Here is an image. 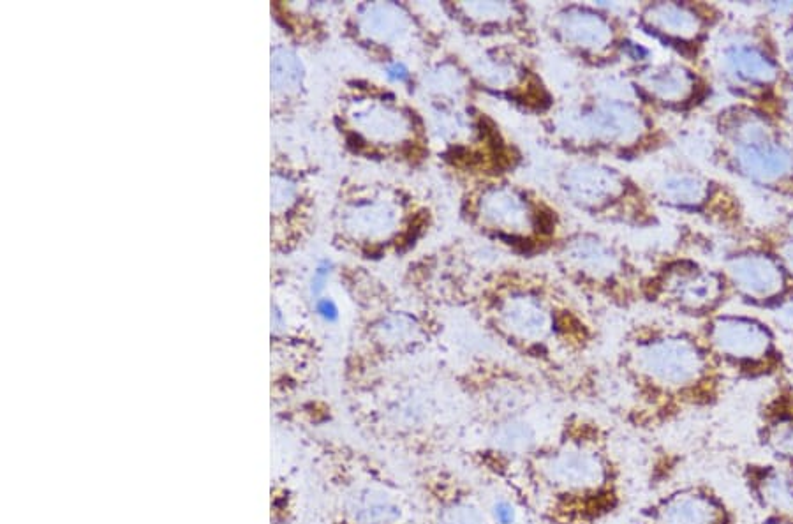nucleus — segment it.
<instances>
[{
    "label": "nucleus",
    "mask_w": 793,
    "mask_h": 524,
    "mask_svg": "<svg viewBox=\"0 0 793 524\" xmlns=\"http://www.w3.org/2000/svg\"><path fill=\"white\" fill-rule=\"evenodd\" d=\"M781 258L785 262L786 269L793 274V242H790L786 248L781 249Z\"/></svg>",
    "instance_id": "e433bc0d"
},
{
    "label": "nucleus",
    "mask_w": 793,
    "mask_h": 524,
    "mask_svg": "<svg viewBox=\"0 0 793 524\" xmlns=\"http://www.w3.org/2000/svg\"><path fill=\"white\" fill-rule=\"evenodd\" d=\"M721 369L746 378L776 375L783 366L776 337L758 320L746 316H711L698 332Z\"/></svg>",
    "instance_id": "aec40b11"
},
{
    "label": "nucleus",
    "mask_w": 793,
    "mask_h": 524,
    "mask_svg": "<svg viewBox=\"0 0 793 524\" xmlns=\"http://www.w3.org/2000/svg\"><path fill=\"white\" fill-rule=\"evenodd\" d=\"M365 309L362 346L351 359V373L365 380L397 360L430 352L445 334L441 311L408 293L399 297L372 279L353 281Z\"/></svg>",
    "instance_id": "9d476101"
},
{
    "label": "nucleus",
    "mask_w": 793,
    "mask_h": 524,
    "mask_svg": "<svg viewBox=\"0 0 793 524\" xmlns=\"http://www.w3.org/2000/svg\"><path fill=\"white\" fill-rule=\"evenodd\" d=\"M469 68L478 94L540 120L556 108V92L536 53L515 43H490L471 55Z\"/></svg>",
    "instance_id": "f3484780"
},
{
    "label": "nucleus",
    "mask_w": 793,
    "mask_h": 524,
    "mask_svg": "<svg viewBox=\"0 0 793 524\" xmlns=\"http://www.w3.org/2000/svg\"><path fill=\"white\" fill-rule=\"evenodd\" d=\"M734 161L749 179L769 186L793 177V149L776 138L753 145H735Z\"/></svg>",
    "instance_id": "cd10ccee"
},
{
    "label": "nucleus",
    "mask_w": 793,
    "mask_h": 524,
    "mask_svg": "<svg viewBox=\"0 0 793 524\" xmlns=\"http://www.w3.org/2000/svg\"><path fill=\"white\" fill-rule=\"evenodd\" d=\"M543 142L568 159H642L670 145L667 129L635 96L589 92L538 120Z\"/></svg>",
    "instance_id": "39448f33"
},
{
    "label": "nucleus",
    "mask_w": 793,
    "mask_h": 524,
    "mask_svg": "<svg viewBox=\"0 0 793 524\" xmlns=\"http://www.w3.org/2000/svg\"><path fill=\"white\" fill-rule=\"evenodd\" d=\"M540 25L559 52L589 71L614 68L633 45L623 18L600 4L559 2L543 13Z\"/></svg>",
    "instance_id": "4468645a"
},
{
    "label": "nucleus",
    "mask_w": 793,
    "mask_h": 524,
    "mask_svg": "<svg viewBox=\"0 0 793 524\" xmlns=\"http://www.w3.org/2000/svg\"><path fill=\"white\" fill-rule=\"evenodd\" d=\"M651 191L660 207L697 216L714 214L721 195L719 184L690 168L668 170L656 180Z\"/></svg>",
    "instance_id": "a878e982"
},
{
    "label": "nucleus",
    "mask_w": 793,
    "mask_h": 524,
    "mask_svg": "<svg viewBox=\"0 0 793 524\" xmlns=\"http://www.w3.org/2000/svg\"><path fill=\"white\" fill-rule=\"evenodd\" d=\"M557 195L601 225L649 230L660 225L651 188L603 159H566L554 173Z\"/></svg>",
    "instance_id": "f8f14e48"
},
{
    "label": "nucleus",
    "mask_w": 793,
    "mask_h": 524,
    "mask_svg": "<svg viewBox=\"0 0 793 524\" xmlns=\"http://www.w3.org/2000/svg\"><path fill=\"white\" fill-rule=\"evenodd\" d=\"M462 225L520 262L554 253L568 232L559 203L513 177L457 184Z\"/></svg>",
    "instance_id": "423d86ee"
},
{
    "label": "nucleus",
    "mask_w": 793,
    "mask_h": 524,
    "mask_svg": "<svg viewBox=\"0 0 793 524\" xmlns=\"http://www.w3.org/2000/svg\"><path fill=\"white\" fill-rule=\"evenodd\" d=\"M349 34L385 68L418 59L425 64L446 50L445 32L408 2H365L349 18Z\"/></svg>",
    "instance_id": "2eb2a0df"
},
{
    "label": "nucleus",
    "mask_w": 793,
    "mask_h": 524,
    "mask_svg": "<svg viewBox=\"0 0 793 524\" xmlns=\"http://www.w3.org/2000/svg\"><path fill=\"white\" fill-rule=\"evenodd\" d=\"M790 73H792L793 75V55H792V59H790Z\"/></svg>",
    "instance_id": "58836bf2"
},
{
    "label": "nucleus",
    "mask_w": 793,
    "mask_h": 524,
    "mask_svg": "<svg viewBox=\"0 0 793 524\" xmlns=\"http://www.w3.org/2000/svg\"><path fill=\"white\" fill-rule=\"evenodd\" d=\"M418 524H497L466 475L443 461L416 466Z\"/></svg>",
    "instance_id": "412c9836"
},
{
    "label": "nucleus",
    "mask_w": 793,
    "mask_h": 524,
    "mask_svg": "<svg viewBox=\"0 0 793 524\" xmlns=\"http://www.w3.org/2000/svg\"><path fill=\"white\" fill-rule=\"evenodd\" d=\"M725 295V277L688 258H667L645 272V302L688 318H711Z\"/></svg>",
    "instance_id": "6ab92c4d"
},
{
    "label": "nucleus",
    "mask_w": 793,
    "mask_h": 524,
    "mask_svg": "<svg viewBox=\"0 0 793 524\" xmlns=\"http://www.w3.org/2000/svg\"><path fill=\"white\" fill-rule=\"evenodd\" d=\"M760 524H793V512H772V514H765Z\"/></svg>",
    "instance_id": "72a5a7b5"
},
{
    "label": "nucleus",
    "mask_w": 793,
    "mask_h": 524,
    "mask_svg": "<svg viewBox=\"0 0 793 524\" xmlns=\"http://www.w3.org/2000/svg\"><path fill=\"white\" fill-rule=\"evenodd\" d=\"M788 473H790V487H792V496H793V466L788 468Z\"/></svg>",
    "instance_id": "4c0bfd02"
},
{
    "label": "nucleus",
    "mask_w": 793,
    "mask_h": 524,
    "mask_svg": "<svg viewBox=\"0 0 793 524\" xmlns=\"http://www.w3.org/2000/svg\"><path fill=\"white\" fill-rule=\"evenodd\" d=\"M367 420L376 435L420 463L441 461L455 438V422L436 387L418 378L376 383Z\"/></svg>",
    "instance_id": "9b49d317"
},
{
    "label": "nucleus",
    "mask_w": 793,
    "mask_h": 524,
    "mask_svg": "<svg viewBox=\"0 0 793 524\" xmlns=\"http://www.w3.org/2000/svg\"><path fill=\"white\" fill-rule=\"evenodd\" d=\"M341 524H418V505L392 475L348 450L332 452Z\"/></svg>",
    "instance_id": "dca6fc26"
},
{
    "label": "nucleus",
    "mask_w": 793,
    "mask_h": 524,
    "mask_svg": "<svg viewBox=\"0 0 793 524\" xmlns=\"http://www.w3.org/2000/svg\"><path fill=\"white\" fill-rule=\"evenodd\" d=\"M792 232H793V219H792Z\"/></svg>",
    "instance_id": "ea45409f"
},
{
    "label": "nucleus",
    "mask_w": 793,
    "mask_h": 524,
    "mask_svg": "<svg viewBox=\"0 0 793 524\" xmlns=\"http://www.w3.org/2000/svg\"><path fill=\"white\" fill-rule=\"evenodd\" d=\"M452 380L475 435L467 459L519 498L527 459L559 422L550 408L554 392L533 369L489 353L469 355Z\"/></svg>",
    "instance_id": "f03ea898"
},
{
    "label": "nucleus",
    "mask_w": 793,
    "mask_h": 524,
    "mask_svg": "<svg viewBox=\"0 0 793 524\" xmlns=\"http://www.w3.org/2000/svg\"><path fill=\"white\" fill-rule=\"evenodd\" d=\"M439 11L462 36L490 43H515L536 50L542 25L531 4L520 0H445Z\"/></svg>",
    "instance_id": "a211bd4d"
},
{
    "label": "nucleus",
    "mask_w": 793,
    "mask_h": 524,
    "mask_svg": "<svg viewBox=\"0 0 793 524\" xmlns=\"http://www.w3.org/2000/svg\"><path fill=\"white\" fill-rule=\"evenodd\" d=\"M543 524H601L623 507V468L612 431L584 412L559 417L527 459L519 498Z\"/></svg>",
    "instance_id": "7ed1b4c3"
},
{
    "label": "nucleus",
    "mask_w": 793,
    "mask_h": 524,
    "mask_svg": "<svg viewBox=\"0 0 793 524\" xmlns=\"http://www.w3.org/2000/svg\"><path fill=\"white\" fill-rule=\"evenodd\" d=\"M318 309L319 315L323 316V318H327V320H334L337 318V309H335L334 302L328 299H321L318 300Z\"/></svg>",
    "instance_id": "c9c22d12"
},
{
    "label": "nucleus",
    "mask_w": 793,
    "mask_h": 524,
    "mask_svg": "<svg viewBox=\"0 0 793 524\" xmlns=\"http://www.w3.org/2000/svg\"><path fill=\"white\" fill-rule=\"evenodd\" d=\"M774 320H776V325H778L779 329L785 330L788 334H793V300L792 302H786L783 306H779L776 315H774Z\"/></svg>",
    "instance_id": "473e14b6"
},
{
    "label": "nucleus",
    "mask_w": 793,
    "mask_h": 524,
    "mask_svg": "<svg viewBox=\"0 0 793 524\" xmlns=\"http://www.w3.org/2000/svg\"><path fill=\"white\" fill-rule=\"evenodd\" d=\"M758 440L778 465L793 466V392L779 390L765 405Z\"/></svg>",
    "instance_id": "c85d7f7f"
},
{
    "label": "nucleus",
    "mask_w": 793,
    "mask_h": 524,
    "mask_svg": "<svg viewBox=\"0 0 793 524\" xmlns=\"http://www.w3.org/2000/svg\"><path fill=\"white\" fill-rule=\"evenodd\" d=\"M712 22V8L695 2H645L637 11L638 29L686 60L700 53Z\"/></svg>",
    "instance_id": "5701e85b"
},
{
    "label": "nucleus",
    "mask_w": 793,
    "mask_h": 524,
    "mask_svg": "<svg viewBox=\"0 0 793 524\" xmlns=\"http://www.w3.org/2000/svg\"><path fill=\"white\" fill-rule=\"evenodd\" d=\"M415 92L422 94L425 105L478 103L482 98L466 57L450 50L423 64L418 71Z\"/></svg>",
    "instance_id": "393cba45"
},
{
    "label": "nucleus",
    "mask_w": 793,
    "mask_h": 524,
    "mask_svg": "<svg viewBox=\"0 0 793 524\" xmlns=\"http://www.w3.org/2000/svg\"><path fill=\"white\" fill-rule=\"evenodd\" d=\"M434 159L455 184L513 177L526 154L503 124L478 103L425 105Z\"/></svg>",
    "instance_id": "1a4fd4ad"
},
{
    "label": "nucleus",
    "mask_w": 793,
    "mask_h": 524,
    "mask_svg": "<svg viewBox=\"0 0 793 524\" xmlns=\"http://www.w3.org/2000/svg\"><path fill=\"white\" fill-rule=\"evenodd\" d=\"M727 270L732 283L751 299L778 300L788 290L785 270L772 256H735Z\"/></svg>",
    "instance_id": "bb28decb"
},
{
    "label": "nucleus",
    "mask_w": 793,
    "mask_h": 524,
    "mask_svg": "<svg viewBox=\"0 0 793 524\" xmlns=\"http://www.w3.org/2000/svg\"><path fill=\"white\" fill-rule=\"evenodd\" d=\"M744 480L749 495L765 514L772 512H793L790 473L786 466L748 465L744 470Z\"/></svg>",
    "instance_id": "c756f323"
},
{
    "label": "nucleus",
    "mask_w": 793,
    "mask_h": 524,
    "mask_svg": "<svg viewBox=\"0 0 793 524\" xmlns=\"http://www.w3.org/2000/svg\"><path fill=\"white\" fill-rule=\"evenodd\" d=\"M721 62L725 64L730 75L748 85L765 87L778 80V64L771 57H767L758 46H728L721 55Z\"/></svg>",
    "instance_id": "7c9ffc66"
},
{
    "label": "nucleus",
    "mask_w": 793,
    "mask_h": 524,
    "mask_svg": "<svg viewBox=\"0 0 793 524\" xmlns=\"http://www.w3.org/2000/svg\"><path fill=\"white\" fill-rule=\"evenodd\" d=\"M434 226L429 198L392 182L348 184L334 214L335 240L369 260L413 253Z\"/></svg>",
    "instance_id": "6e6552de"
},
{
    "label": "nucleus",
    "mask_w": 793,
    "mask_h": 524,
    "mask_svg": "<svg viewBox=\"0 0 793 524\" xmlns=\"http://www.w3.org/2000/svg\"><path fill=\"white\" fill-rule=\"evenodd\" d=\"M330 274V263L325 262L321 267H318V270L314 272V279H312V293H319V290L323 288V283H325V277Z\"/></svg>",
    "instance_id": "f704fd0d"
},
{
    "label": "nucleus",
    "mask_w": 793,
    "mask_h": 524,
    "mask_svg": "<svg viewBox=\"0 0 793 524\" xmlns=\"http://www.w3.org/2000/svg\"><path fill=\"white\" fill-rule=\"evenodd\" d=\"M616 373L626 392L624 419L638 431L711 408L723 387V369L702 336L667 323L633 325L617 350Z\"/></svg>",
    "instance_id": "20e7f679"
},
{
    "label": "nucleus",
    "mask_w": 793,
    "mask_h": 524,
    "mask_svg": "<svg viewBox=\"0 0 793 524\" xmlns=\"http://www.w3.org/2000/svg\"><path fill=\"white\" fill-rule=\"evenodd\" d=\"M304 66L297 55L281 50L274 59V83L284 92H300L304 85Z\"/></svg>",
    "instance_id": "2f4dec72"
},
{
    "label": "nucleus",
    "mask_w": 793,
    "mask_h": 524,
    "mask_svg": "<svg viewBox=\"0 0 793 524\" xmlns=\"http://www.w3.org/2000/svg\"><path fill=\"white\" fill-rule=\"evenodd\" d=\"M638 524H734V512L709 484L674 487L638 512Z\"/></svg>",
    "instance_id": "b1692460"
},
{
    "label": "nucleus",
    "mask_w": 793,
    "mask_h": 524,
    "mask_svg": "<svg viewBox=\"0 0 793 524\" xmlns=\"http://www.w3.org/2000/svg\"><path fill=\"white\" fill-rule=\"evenodd\" d=\"M335 126L353 154L422 172L434 161L425 110L386 85L353 80L335 113Z\"/></svg>",
    "instance_id": "0eeeda50"
},
{
    "label": "nucleus",
    "mask_w": 793,
    "mask_h": 524,
    "mask_svg": "<svg viewBox=\"0 0 793 524\" xmlns=\"http://www.w3.org/2000/svg\"><path fill=\"white\" fill-rule=\"evenodd\" d=\"M628 87L651 112H688L705 92L702 76L682 60L640 62L631 68Z\"/></svg>",
    "instance_id": "4be33fe9"
},
{
    "label": "nucleus",
    "mask_w": 793,
    "mask_h": 524,
    "mask_svg": "<svg viewBox=\"0 0 793 524\" xmlns=\"http://www.w3.org/2000/svg\"><path fill=\"white\" fill-rule=\"evenodd\" d=\"M552 270L579 297L628 309L642 297L645 272L621 242L589 228L568 230L550 255Z\"/></svg>",
    "instance_id": "ddd939ff"
},
{
    "label": "nucleus",
    "mask_w": 793,
    "mask_h": 524,
    "mask_svg": "<svg viewBox=\"0 0 793 524\" xmlns=\"http://www.w3.org/2000/svg\"><path fill=\"white\" fill-rule=\"evenodd\" d=\"M404 286L439 311L466 313L556 396L600 397L591 364L596 323L554 270L483 258L480 249L453 239L411 260Z\"/></svg>",
    "instance_id": "f257e3e1"
}]
</instances>
